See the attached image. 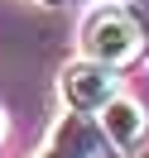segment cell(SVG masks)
Returning <instances> with one entry per match:
<instances>
[{
  "instance_id": "cell-4",
  "label": "cell",
  "mask_w": 149,
  "mask_h": 158,
  "mask_svg": "<svg viewBox=\"0 0 149 158\" xmlns=\"http://www.w3.org/2000/svg\"><path fill=\"white\" fill-rule=\"evenodd\" d=\"M96 125L106 129V139L120 153L135 148V144H144V134H149V115H144V106L135 96H116L106 110H96Z\"/></svg>"
},
{
  "instance_id": "cell-2",
  "label": "cell",
  "mask_w": 149,
  "mask_h": 158,
  "mask_svg": "<svg viewBox=\"0 0 149 158\" xmlns=\"http://www.w3.org/2000/svg\"><path fill=\"white\" fill-rule=\"evenodd\" d=\"M116 86H120L116 67H111V62H96V58L68 62V67H63V77H58V91H63V101H68V110H82V115L106 110L111 101L120 96Z\"/></svg>"
},
{
  "instance_id": "cell-5",
  "label": "cell",
  "mask_w": 149,
  "mask_h": 158,
  "mask_svg": "<svg viewBox=\"0 0 149 158\" xmlns=\"http://www.w3.org/2000/svg\"><path fill=\"white\" fill-rule=\"evenodd\" d=\"M0 139H5V115H0Z\"/></svg>"
},
{
  "instance_id": "cell-3",
  "label": "cell",
  "mask_w": 149,
  "mask_h": 158,
  "mask_svg": "<svg viewBox=\"0 0 149 158\" xmlns=\"http://www.w3.org/2000/svg\"><path fill=\"white\" fill-rule=\"evenodd\" d=\"M111 148L116 144L106 139V129L91 125L82 110H72V115H63L53 125V134H48V144H43L39 158H106Z\"/></svg>"
},
{
  "instance_id": "cell-1",
  "label": "cell",
  "mask_w": 149,
  "mask_h": 158,
  "mask_svg": "<svg viewBox=\"0 0 149 158\" xmlns=\"http://www.w3.org/2000/svg\"><path fill=\"white\" fill-rule=\"evenodd\" d=\"M144 43H149L144 19L130 15L125 5H101V10L87 19V29H82V48H87V58L111 62V67L135 62L139 53H144Z\"/></svg>"
},
{
  "instance_id": "cell-6",
  "label": "cell",
  "mask_w": 149,
  "mask_h": 158,
  "mask_svg": "<svg viewBox=\"0 0 149 158\" xmlns=\"http://www.w3.org/2000/svg\"><path fill=\"white\" fill-rule=\"evenodd\" d=\"M43 5H58V0H43Z\"/></svg>"
}]
</instances>
